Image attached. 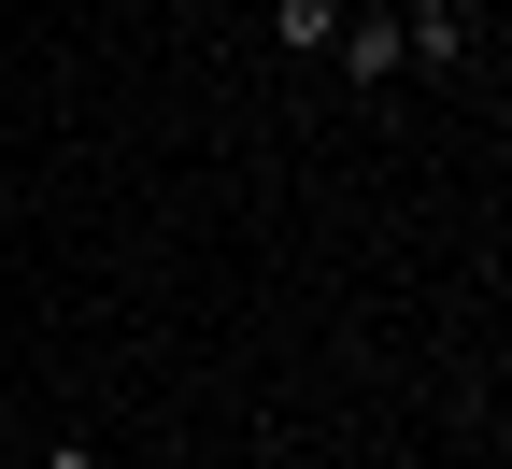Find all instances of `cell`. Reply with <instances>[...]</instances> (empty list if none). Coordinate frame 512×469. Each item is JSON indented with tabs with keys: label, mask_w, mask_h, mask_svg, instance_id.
<instances>
[{
	"label": "cell",
	"mask_w": 512,
	"mask_h": 469,
	"mask_svg": "<svg viewBox=\"0 0 512 469\" xmlns=\"http://www.w3.org/2000/svg\"><path fill=\"white\" fill-rule=\"evenodd\" d=\"M328 57H342L356 86H384V72H413V57H399V15H342V43H328Z\"/></svg>",
	"instance_id": "1"
},
{
	"label": "cell",
	"mask_w": 512,
	"mask_h": 469,
	"mask_svg": "<svg viewBox=\"0 0 512 469\" xmlns=\"http://www.w3.org/2000/svg\"><path fill=\"white\" fill-rule=\"evenodd\" d=\"M356 15H399V0H356Z\"/></svg>",
	"instance_id": "4"
},
{
	"label": "cell",
	"mask_w": 512,
	"mask_h": 469,
	"mask_svg": "<svg viewBox=\"0 0 512 469\" xmlns=\"http://www.w3.org/2000/svg\"><path fill=\"white\" fill-rule=\"evenodd\" d=\"M342 15H356V0H271V43H285V57H328Z\"/></svg>",
	"instance_id": "2"
},
{
	"label": "cell",
	"mask_w": 512,
	"mask_h": 469,
	"mask_svg": "<svg viewBox=\"0 0 512 469\" xmlns=\"http://www.w3.org/2000/svg\"><path fill=\"white\" fill-rule=\"evenodd\" d=\"M43 469H114V455L100 441H43Z\"/></svg>",
	"instance_id": "3"
}]
</instances>
